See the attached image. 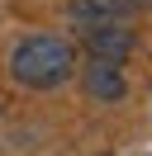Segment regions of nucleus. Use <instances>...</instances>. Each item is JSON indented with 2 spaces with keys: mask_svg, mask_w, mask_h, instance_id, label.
Returning a JSON list of instances; mask_svg holds the SVG:
<instances>
[{
  "mask_svg": "<svg viewBox=\"0 0 152 156\" xmlns=\"http://www.w3.org/2000/svg\"><path fill=\"white\" fill-rule=\"evenodd\" d=\"M10 76L28 90H57L76 76V48L57 33H33L10 52Z\"/></svg>",
  "mask_w": 152,
  "mask_h": 156,
  "instance_id": "obj_1",
  "label": "nucleus"
},
{
  "mask_svg": "<svg viewBox=\"0 0 152 156\" xmlns=\"http://www.w3.org/2000/svg\"><path fill=\"white\" fill-rule=\"evenodd\" d=\"M81 43L90 48V57H109V62H128L133 48H138V38H133L128 19H104V24H90V29H81Z\"/></svg>",
  "mask_w": 152,
  "mask_h": 156,
  "instance_id": "obj_2",
  "label": "nucleus"
},
{
  "mask_svg": "<svg viewBox=\"0 0 152 156\" xmlns=\"http://www.w3.org/2000/svg\"><path fill=\"white\" fill-rule=\"evenodd\" d=\"M76 71H81V90L90 99H100V104H119V99L128 95L119 62H109V57H90L86 66H76Z\"/></svg>",
  "mask_w": 152,
  "mask_h": 156,
  "instance_id": "obj_3",
  "label": "nucleus"
},
{
  "mask_svg": "<svg viewBox=\"0 0 152 156\" xmlns=\"http://www.w3.org/2000/svg\"><path fill=\"white\" fill-rule=\"evenodd\" d=\"M138 10H142V0H76L71 5V24L90 29V24H104V19H128Z\"/></svg>",
  "mask_w": 152,
  "mask_h": 156,
  "instance_id": "obj_4",
  "label": "nucleus"
}]
</instances>
